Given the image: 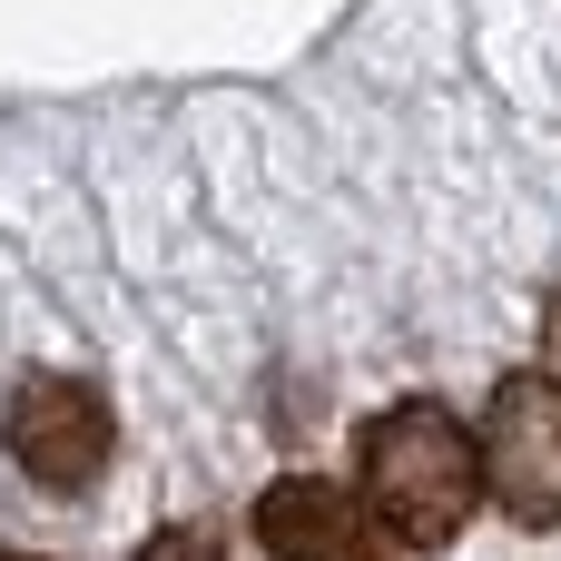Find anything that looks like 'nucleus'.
Instances as JSON below:
<instances>
[{"label":"nucleus","mask_w":561,"mask_h":561,"mask_svg":"<svg viewBox=\"0 0 561 561\" xmlns=\"http://www.w3.org/2000/svg\"><path fill=\"white\" fill-rule=\"evenodd\" d=\"M256 542L276 561H394L385 523L365 513V493H335L316 473H276L256 493Z\"/></svg>","instance_id":"obj_4"},{"label":"nucleus","mask_w":561,"mask_h":561,"mask_svg":"<svg viewBox=\"0 0 561 561\" xmlns=\"http://www.w3.org/2000/svg\"><path fill=\"white\" fill-rule=\"evenodd\" d=\"M138 561H237V552H227L217 533H197V523H168V533H158Z\"/></svg>","instance_id":"obj_5"},{"label":"nucleus","mask_w":561,"mask_h":561,"mask_svg":"<svg viewBox=\"0 0 561 561\" xmlns=\"http://www.w3.org/2000/svg\"><path fill=\"white\" fill-rule=\"evenodd\" d=\"M355 493L385 523V542L444 552V542H463V523L483 503V434H463L454 404L404 394L355 424Z\"/></svg>","instance_id":"obj_1"},{"label":"nucleus","mask_w":561,"mask_h":561,"mask_svg":"<svg viewBox=\"0 0 561 561\" xmlns=\"http://www.w3.org/2000/svg\"><path fill=\"white\" fill-rule=\"evenodd\" d=\"M483 493L523 533L561 523V375L523 365V375L493 385V404H483Z\"/></svg>","instance_id":"obj_3"},{"label":"nucleus","mask_w":561,"mask_h":561,"mask_svg":"<svg viewBox=\"0 0 561 561\" xmlns=\"http://www.w3.org/2000/svg\"><path fill=\"white\" fill-rule=\"evenodd\" d=\"M0 561H39V552H10V542H0Z\"/></svg>","instance_id":"obj_6"},{"label":"nucleus","mask_w":561,"mask_h":561,"mask_svg":"<svg viewBox=\"0 0 561 561\" xmlns=\"http://www.w3.org/2000/svg\"><path fill=\"white\" fill-rule=\"evenodd\" d=\"M0 444H10V463H20L39 493H89L99 463H108V444H118V414H108V394H99L89 375L30 365V375L10 385V404H0Z\"/></svg>","instance_id":"obj_2"}]
</instances>
